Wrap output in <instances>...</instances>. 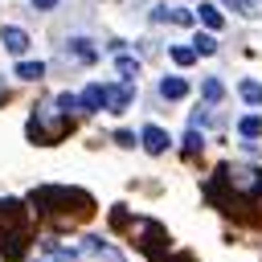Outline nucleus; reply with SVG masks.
<instances>
[{
	"instance_id": "obj_18",
	"label": "nucleus",
	"mask_w": 262,
	"mask_h": 262,
	"mask_svg": "<svg viewBox=\"0 0 262 262\" xmlns=\"http://www.w3.org/2000/svg\"><path fill=\"white\" fill-rule=\"evenodd\" d=\"M70 53H74L78 61H94V45H90L86 37H74V41H70Z\"/></svg>"
},
{
	"instance_id": "obj_16",
	"label": "nucleus",
	"mask_w": 262,
	"mask_h": 262,
	"mask_svg": "<svg viewBox=\"0 0 262 262\" xmlns=\"http://www.w3.org/2000/svg\"><path fill=\"white\" fill-rule=\"evenodd\" d=\"M237 94L246 98V106H258V102H262V86H258L254 78H246V82L237 86Z\"/></svg>"
},
{
	"instance_id": "obj_21",
	"label": "nucleus",
	"mask_w": 262,
	"mask_h": 262,
	"mask_svg": "<svg viewBox=\"0 0 262 262\" xmlns=\"http://www.w3.org/2000/svg\"><path fill=\"white\" fill-rule=\"evenodd\" d=\"M184 151H188V156H192V151H201V135H196V131H188V135H184Z\"/></svg>"
},
{
	"instance_id": "obj_5",
	"label": "nucleus",
	"mask_w": 262,
	"mask_h": 262,
	"mask_svg": "<svg viewBox=\"0 0 262 262\" xmlns=\"http://www.w3.org/2000/svg\"><path fill=\"white\" fill-rule=\"evenodd\" d=\"M0 233H4V237H8V233H25V205L12 201V196L0 201Z\"/></svg>"
},
{
	"instance_id": "obj_10",
	"label": "nucleus",
	"mask_w": 262,
	"mask_h": 262,
	"mask_svg": "<svg viewBox=\"0 0 262 262\" xmlns=\"http://www.w3.org/2000/svg\"><path fill=\"white\" fill-rule=\"evenodd\" d=\"M184 94H188V82H184L180 74H172V78H164V82H160V98L176 102V98H184Z\"/></svg>"
},
{
	"instance_id": "obj_8",
	"label": "nucleus",
	"mask_w": 262,
	"mask_h": 262,
	"mask_svg": "<svg viewBox=\"0 0 262 262\" xmlns=\"http://www.w3.org/2000/svg\"><path fill=\"white\" fill-rule=\"evenodd\" d=\"M139 139H143V147H147L151 156H164V151H168V131H164V127H156V123H147Z\"/></svg>"
},
{
	"instance_id": "obj_14",
	"label": "nucleus",
	"mask_w": 262,
	"mask_h": 262,
	"mask_svg": "<svg viewBox=\"0 0 262 262\" xmlns=\"http://www.w3.org/2000/svg\"><path fill=\"white\" fill-rule=\"evenodd\" d=\"M16 78H25V82L45 78V61H16Z\"/></svg>"
},
{
	"instance_id": "obj_17",
	"label": "nucleus",
	"mask_w": 262,
	"mask_h": 262,
	"mask_svg": "<svg viewBox=\"0 0 262 262\" xmlns=\"http://www.w3.org/2000/svg\"><path fill=\"white\" fill-rule=\"evenodd\" d=\"M213 49H217V41H213V33H196V37H192V53H196V57H209Z\"/></svg>"
},
{
	"instance_id": "obj_22",
	"label": "nucleus",
	"mask_w": 262,
	"mask_h": 262,
	"mask_svg": "<svg viewBox=\"0 0 262 262\" xmlns=\"http://www.w3.org/2000/svg\"><path fill=\"white\" fill-rule=\"evenodd\" d=\"M221 4L233 8V12H246V16H250V0H221Z\"/></svg>"
},
{
	"instance_id": "obj_20",
	"label": "nucleus",
	"mask_w": 262,
	"mask_h": 262,
	"mask_svg": "<svg viewBox=\"0 0 262 262\" xmlns=\"http://www.w3.org/2000/svg\"><path fill=\"white\" fill-rule=\"evenodd\" d=\"M172 61H176V66H192V61H196L192 45H172Z\"/></svg>"
},
{
	"instance_id": "obj_7",
	"label": "nucleus",
	"mask_w": 262,
	"mask_h": 262,
	"mask_svg": "<svg viewBox=\"0 0 262 262\" xmlns=\"http://www.w3.org/2000/svg\"><path fill=\"white\" fill-rule=\"evenodd\" d=\"M78 106H82V111H102V106H106V86H102V82H90V86L78 94Z\"/></svg>"
},
{
	"instance_id": "obj_4",
	"label": "nucleus",
	"mask_w": 262,
	"mask_h": 262,
	"mask_svg": "<svg viewBox=\"0 0 262 262\" xmlns=\"http://www.w3.org/2000/svg\"><path fill=\"white\" fill-rule=\"evenodd\" d=\"M115 217L131 225V237H135L139 250H147L151 258H164V250H168V233H164V225H156V221H147V217H127L123 209H115Z\"/></svg>"
},
{
	"instance_id": "obj_15",
	"label": "nucleus",
	"mask_w": 262,
	"mask_h": 262,
	"mask_svg": "<svg viewBox=\"0 0 262 262\" xmlns=\"http://www.w3.org/2000/svg\"><path fill=\"white\" fill-rule=\"evenodd\" d=\"M196 16H201V25H205V29H221V25H225V20H221V12H217V4H201V8H196Z\"/></svg>"
},
{
	"instance_id": "obj_24",
	"label": "nucleus",
	"mask_w": 262,
	"mask_h": 262,
	"mask_svg": "<svg viewBox=\"0 0 262 262\" xmlns=\"http://www.w3.org/2000/svg\"><path fill=\"white\" fill-rule=\"evenodd\" d=\"M53 4H57V0H33V8H37V12H49Z\"/></svg>"
},
{
	"instance_id": "obj_12",
	"label": "nucleus",
	"mask_w": 262,
	"mask_h": 262,
	"mask_svg": "<svg viewBox=\"0 0 262 262\" xmlns=\"http://www.w3.org/2000/svg\"><path fill=\"white\" fill-rule=\"evenodd\" d=\"M237 135H242V139H258V135H262V119H258V115H242V119H237Z\"/></svg>"
},
{
	"instance_id": "obj_3",
	"label": "nucleus",
	"mask_w": 262,
	"mask_h": 262,
	"mask_svg": "<svg viewBox=\"0 0 262 262\" xmlns=\"http://www.w3.org/2000/svg\"><path fill=\"white\" fill-rule=\"evenodd\" d=\"M66 131H70V119H66L53 102H41L37 115L29 119V135H33V143H57Z\"/></svg>"
},
{
	"instance_id": "obj_11",
	"label": "nucleus",
	"mask_w": 262,
	"mask_h": 262,
	"mask_svg": "<svg viewBox=\"0 0 262 262\" xmlns=\"http://www.w3.org/2000/svg\"><path fill=\"white\" fill-rule=\"evenodd\" d=\"M25 246H29V229H25V233H8L0 250H4V258H20V254H25Z\"/></svg>"
},
{
	"instance_id": "obj_13",
	"label": "nucleus",
	"mask_w": 262,
	"mask_h": 262,
	"mask_svg": "<svg viewBox=\"0 0 262 262\" xmlns=\"http://www.w3.org/2000/svg\"><path fill=\"white\" fill-rule=\"evenodd\" d=\"M115 70H119V78L131 86V78L139 74V61H135V57H127V53H119V57H115Z\"/></svg>"
},
{
	"instance_id": "obj_1",
	"label": "nucleus",
	"mask_w": 262,
	"mask_h": 262,
	"mask_svg": "<svg viewBox=\"0 0 262 262\" xmlns=\"http://www.w3.org/2000/svg\"><path fill=\"white\" fill-rule=\"evenodd\" d=\"M213 192L221 201H229L225 209H237V205H254L262 196V168H237V164H225L217 172V184Z\"/></svg>"
},
{
	"instance_id": "obj_6",
	"label": "nucleus",
	"mask_w": 262,
	"mask_h": 262,
	"mask_svg": "<svg viewBox=\"0 0 262 262\" xmlns=\"http://www.w3.org/2000/svg\"><path fill=\"white\" fill-rule=\"evenodd\" d=\"M0 41H4V49H8V53H16V57L29 49V33H25L20 25H4V29H0Z\"/></svg>"
},
{
	"instance_id": "obj_19",
	"label": "nucleus",
	"mask_w": 262,
	"mask_h": 262,
	"mask_svg": "<svg viewBox=\"0 0 262 262\" xmlns=\"http://www.w3.org/2000/svg\"><path fill=\"white\" fill-rule=\"evenodd\" d=\"M201 94H205V102H221V94H225V86H221L217 78H205V86H201Z\"/></svg>"
},
{
	"instance_id": "obj_9",
	"label": "nucleus",
	"mask_w": 262,
	"mask_h": 262,
	"mask_svg": "<svg viewBox=\"0 0 262 262\" xmlns=\"http://www.w3.org/2000/svg\"><path fill=\"white\" fill-rule=\"evenodd\" d=\"M135 98V90L123 82V86H106V111H127Z\"/></svg>"
},
{
	"instance_id": "obj_2",
	"label": "nucleus",
	"mask_w": 262,
	"mask_h": 262,
	"mask_svg": "<svg viewBox=\"0 0 262 262\" xmlns=\"http://www.w3.org/2000/svg\"><path fill=\"white\" fill-rule=\"evenodd\" d=\"M33 205L37 209H45V213H74V217H82V213H90V192H82V188H66V184H41L37 192H33Z\"/></svg>"
},
{
	"instance_id": "obj_23",
	"label": "nucleus",
	"mask_w": 262,
	"mask_h": 262,
	"mask_svg": "<svg viewBox=\"0 0 262 262\" xmlns=\"http://www.w3.org/2000/svg\"><path fill=\"white\" fill-rule=\"evenodd\" d=\"M115 143H119V147H131L135 135H131V131H115Z\"/></svg>"
}]
</instances>
